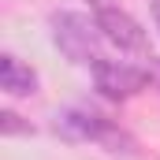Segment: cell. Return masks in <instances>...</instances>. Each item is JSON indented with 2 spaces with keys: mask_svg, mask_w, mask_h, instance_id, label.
<instances>
[{
  "mask_svg": "<svg viewBox=\"0 0 160 160\" xmlns=\"http://www.w3.org/2000/svg\"><path fill=\"white\" fill-rule=\"evenodd\" d=\"M56 134H60L63 142H71V145H78V142H97V145H104L108 153H134V142L123 134L119 127L108 119V116L86 108V104L63 108V112L56 116Z\"/></svg>",
  "mask_w": 160,
  "mask_h": 160,
  "instance_id": "6da1fadb",
  "label": "cell"
},
{
  "mask_svg": "<svg viewBox=\"0 0 160 160\" xmlns=\"http://www.w3.org/2000/svg\"><path fill=\"white\" fill-rule=\"evenodd\" d=\"M48 26H52V45L78 67H93L101 60V30L93 22V15H82V11H52L48 15Z\"/></svg>",
  "mask_w": 160,
  "mask_h": 160,
  "instance_id": "7a4b0ae2",
  "label": "cell"
},
{
  "mask_svg": "<svg viewBox=\"0 0 160 160\" xmlns=\"http://www.w3.org/2000/svg\"><path fill=\"white\" fill-rule=\"evenodd\" d=\"M89 15H93L101 38L108 45H116L119 52H149V38H145L142 22L130 11H123L119 4H112V0H89Z\"/></svg>",
  "mask_w": 160,
  "mask_h": 160,
  "instance_id": "3957f363",
  "label": "cell"
},
{
  "mask_svg": "<svg viewBox=\"0 0 160 160\" xmlns=\"http://www.w3.org/2000/svg\"><path fill=\"white\" fill-rule=\"evenodd\" d=\"M153 82V75L138 63H127V60H97L93 63V86L101 89V97L108 101H130L134 93H142L145 86Z\"/></svg>",
  "mask_w": 160,
  "mask_h": 160,
  "instance_id": "277c9868",
  "label": "cell"
},
{
  "mask_svg": "<svg viewBox=\"0 0 160 160\" xmlns=\"http://www.w3.org/2000/svg\"><path fill=\"white\" fill-rule=\"evenodd\" d=\"M0 89L8 97H34L38 93V71L26 67L19 56L4 52L0 56Z\"/></svg>",
  "mask_w": 160,
  "mask_h": 160,
  "instance_id": "5b68a950",
  "label": "cell"
},
{
  "mask_svg": "<svg viewBox=\"0 0 160 160\" xmlns=\"http://www.w3.org/2000/svg\"><path fill=\"white\" fill-rule=\"evenodd\" d=\"M0 134L4 138H15V134H34V127L22 119V116H15V112H0Z\"/></svg>",
  "mask_w": 160,
  "mask_h": 160,
  "instance_id": "8992f818",
  "label": "cell"
},
{
  "mask_svg": "<svg viewBox=\"0 0 160 160\" xmlns=\"http://www.w3.org/2000/svg\"><path fill=\"white\" fill-rule=\"evenodd\" d=\"M149 11H153V22H157V30H160V0H149Z\"/></svg>",
  "mask_w": 160,
  "mask_h": 160,
  "instance_id": "52a82bcc",
  "label": "cell"
},
{
  "mask_svg": "<svg viewBox=\"0 0 160 160\" xmlns=\"http://www.w3.org/2000/svg\"><path fill=\"white\" fill-rule=\"evenodd\" d=\"M157 82H160V60H157Z\"/></svg>",
  "mask_w": 160,
  "mask_h": 160,
  "instance_id": "ba28073f",
  "label": "cell"
}]
</instances>
